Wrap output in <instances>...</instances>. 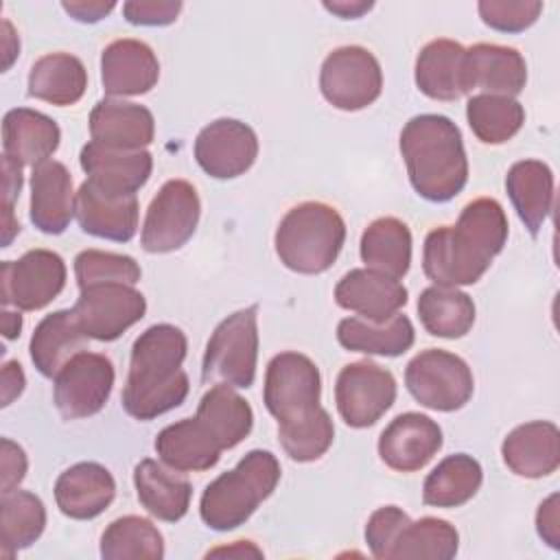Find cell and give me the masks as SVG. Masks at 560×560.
Wrapping results in <instances>:
<instances>
[{
	"label": "cell",
	"mask_w": 560,
	"mask_h": 560,
	"mask_svg": "<svg viewBox=\"0 0 560 560\" xmlns=\"http://www.w3.org/2000/svg\"><path fill=\"white\" fill-rule=\"evenodd\" d=\"M483 470L466 453L444 457L424 479L422 501L431 508H459L481 488Z\"/></svg>",
	"instance_id": "obj_37"
},
{
	"label": "cell",
	"mask_w": 560,
	"mask_h": 560,
	"mask_svg": "<svg viewBox=\"0 0 560 560\" xmlns=\"http://www.w3.org/2000/svg\"><path fill=\"white\" fill-rule=\"evenodd\" d=\"M418 317L429 335L459 339L475 324V302L457 287L433 284L418 298Z\"/></svg>",
	"instance_id": "obj_36"
},
{
	"label": "cell",
	"mask_w": 560,
	"mask_h": 560,
	"mask_svg": "<svg viewBox=\"0 0 560 560\" xmlns=\"http://www.w3.org/2000/svg\"><path fill=\"white\" fill-rule=\"evenodd\" d=\"M114 365L101 352L74 354L55 376V405L66 420L98 413L114 387Z\"/></svg>",
	"instance_id": "obj_13"
},
{
	"label": "cell",
	"mask_w": 560,
	"mask_h": 560,
	"mask_svg": "<svg viewBox=\"0 0 560 560\" xmlns=\"http://www.w3.org/2000/svg\"><path fill=\"white\" fill-rule=\"evenodd\" d=\"M280 481V464L273 453L249 451L232 470L210 481L199 501L201 521L217 532L243 525L256 508L271 497Z\"/></svg>",
	"instance_id": "obj_4"
},
{
	"label": "cell",
	"mask_w": 560,
	"mask_h": 560,
	"mask_svg": "<svg viewBox=\"0 0 560 560\" xmlns=\"http://www.w3.org/2000/svg\"><path fill=\"white\" fill-rule=\"evenodd\" d=\"M26 378L18 361H7L2 365V407H9L24 389Z\"/></svg>",
	"instance_id": "obj_50"
},
{
	"label": "cell",
	"mask_w": 560,
	"mask_h": 560,
	"mask_svg": "<svg viewBox=\"0 0 560 560\" xmlns=\"http://www.w3.org/2000/svg\"><path fill=\"white\" fill-rule=\"evenodd\" d=\"M407 521H409V516L396 505H385V508H378L376 512H372V516L368 518V525H365V542L374 558L387 560L389 547Z\"/></svg>",
	"instance_id": "obj_45"
},
{
	"label": "cell",
	"mask_w": 560,
	"mask_h": 560,
	"mask_svg": "<svg viewBox=\"0 0 560 560\" xmlns=\"http://www.w3.org/2000/svg\"><path fill=\"white\" fill-rule=\"evenodd\" d=\"M59 125L35 109L15 107L2 118L4 155L22 166H37L46 162L59 147Z\"/></svg>",
	"instance_id": "obj_26"
},
{
	"label": "cell",
	"mask_w": 560,
	"mask_h": 560,
	"mask_svg": "<svg viewBox=\"0 0 560 560\" xmlns=\"http://www.w3.org/2000/svg\"><path fill=\"white\" fill-rule=\"evenodd\" d=\"M324 9L343 18V20H350V18H361L363 13H368L372 9V2H365V0H339V2H324Z\"/></svg>",
	"instance_id": "obj_52"
},
{
	"label": "cell",
	"mask_w": 560,
	"mask_h": 560,
	"mask_svg": "<svg viewBox=\"0 0 560 560\" xmlns=\"http://www.w3.org/2000/svg\"><path fill=\"white\" fill-rule=\"evenodd\" d=\"M88 88L83 61L70 52H48L39 57L28 72V94L50 105H74Z\"/></svg>",
	"instance_id": "obj_32"
},
{
	"label": "cell",
	"mask_w": 560,
	"mask_h": 560,
	"mask_svg": "<svg viewBox=\"0 0 560 560\" xmlns=\"http://www.w3.org/2000/svg\"><path fill=\"white\" fill-rule=\"evenodd\" d=\"M217 440L221 451L241 444L254 424L249 402L230 385H212L199 400L195 416Z\"/></svg>",
	"instance_id": "obj_33"
},
{
	"label": "cell",
	"mask_w": 560,
	"mask_h": 560,
	"mask_svg": "<svg viewBox=\"0 0 560 560\" xmlns=\"http://www.w3.org/2000/svg\"><path fill=\"white\" fill-rule=\"evenodd\" d=\"M278 440L293 462H315L330 448L335 424L324 407H315L302 418L280 422Z\"/></svg>",
	"instance_id": "obj_42"
},
{
	"label": "cell",
	"mask_w": 560,
	"mask_h": 560,
	"mask_svg": "<svg viewBox=\"0 0 560 560\" xmlns=\"http://www.w3.org/2000/svg\"><path fill=\"white\" fill-rule=\"evenodd\" d=\"M319 90L332 107L359 112L381 96V63L363 46H339L322 63Z\"/></svg>",
	"instance_id": "obj_9"
},
{
	"label": "cell",
	"mask_w": 560,
	"mask_h": 560,
	"mask_svg": "<svg viewBox=\"0 0 560 560\" xmlns=\"http://www.w3.org/2000/svg\"><path fill=\"white\" fill-rule=\"evenodd\" d=\"M20 232V223L13 214V208H4V217H2V247H9L13 236Z\"/></svg>",
	"instance_id": "obj_56"
},
{
	"label": "cell",
	"mask_w": 560,
	"mask_h": 560,
	"mask_svg": "<svg viewBox=\"0 0 560 560\" xmlns=\"http://www.w3.org/2000/svg\"><path fill=\"white\" fill-rule=\"evenodd\" d=\"M155 453L173 470L199 472L219 462L221 446L197 418H184L158 433Z\"/></svg>",
	"instance_id": "obj_29"
},
{
	"label": "cell",
	"mask_w": 560,
	"mask_h": 560,
	"mask_svg": "<svg viewBox=\"0 0 560 560\" xmlns=\"http://www.w3.org/2000/svg\"><path fill=\"white\" fill-rule=\"evenodd\" d=\"M182 2L177 0H129L122 4V15L136 26H166L177 20Z\"/></svg>",
	"instance_id": "obj_46"
},
{
	"label": "cell",
	"mask_w": 560,
	"mask_h": 560,
	"mask_svg": "<svg viewBox=\"0 0 560 560\" xmlns=\"http://www.w3.org/2000/svg\"><path fill=\"white\" fill-rule=\"evenodd\" d=\"M477 11L486 26L501 33H521L529 28L540 11L542 2L538 0H481Z\"/></svg>",
	"instance_id": "obj_44"
},
{
	"label": "cell",
	"mask_w": 560,
	"mask_h": 560,
	"mask_svg": "<svg viewBox=\"0 0 560 560\" xmlns=\"http://www.w3.org/2000/svg\"><path fill=\"white\" fill-rule=\"evenodd\" d=\"M81 168L96 188L109 195H136L153 171L149 151H116L88 142L79 155Z\"/></svg>",
	"instance_id": "obj_24"
},
{
	"label": "cell",
	"mask_w": 560,
	"mask_h": 560,
	"mask_svg": "<svg viewBox=\"0 0 560 560\" xmlns=\"http://www.w3.org/2000/svg\"><path fill=\"white\" fill-rule=\"evenodd\" d=\"M186 335L173 324H153L131 346L129 374L122 387V409L136 420H153L188 396Z\"/></svg>",
	"instance_id": "obj_2"
},
{
	"label": "cell",
	"mask_w": 560,
	"mask_h": 560,
	"mask_svg": "<svg viewBox=\"0 0 560 560\" xmlns=\"http://www.w3.org/2000/svg\"><path fill=\"white\" fill-rule=\"evenodd\" d=\"M442 429L424 413L407 411L396 416L378 438V455L392 470L416 472L442 448Z\"/></svg>",
	"instance_id": "obj_16"
},
{
	"label": "cell",
	"mask_w": 560,
	"mask_h": 560,
	"mask_svg": "<svg viewBox=\"0 0 560 560\" xmlns=\"http://www.w3.org/2000/svg\"><path fill=\"white\" fill-rule=\"evenodd\" d=\"M503 464L518 477L540 479L560 466V431L553 422L518 424L501 444Z\"/></svg>",
	"instance_id": "obj_25"
},
{
	"label": "cell",
	"mask_w": 560,
	"mask_h": 560,
	"mask_svg": "<svg viewBox=\"0 0 560 560\" xmlns=\"http://www.w3.org/2000/svg\"><path fill=\"white\" fill-rule=\"evenodd\" d=\"M459 547L457 529L435 516L407 521L396 534L387 560H451Z\"/></svg>",
	"instance_id": "obj_38"
},
{
	"label": "cell",
	"mask_w": 560,
	"mask_h": 560,
	"mask_svg": "<svg viewBox=\"0 0 560 560\" xmlns=\"http://www.w3.org/2000/svg\"><path fill=\"white\" fill-rule=\"evenodd\" d=\"M407 289L400 280L374 269H350L335 287V302L368 322H387L407 304Z\"/></svg>",
	"instance_id": "obj_20"
},
{
	"label": "cell",
	"mask_w": 560,
	"mask_h": 560,
	"mask_svg": "<svg viewBox=\"0 0 560 560\" xmlns=\"http://www.w3.org/2000/svg\"><path fill=\"white\" fill-rule=\"evenodd\" d=\"M61 7L70 18L92 24V22H98L105 15H109L114 11L116 2H112V0L109 2H103V0H88V2L85 0H70V2H61Z\"/></svg>",
	"instance_id": "obj_49"
},
{
	"label": "cell",
	"mask_w": 560,
	"mask_h": 560,
	"mask_svg": "<svg viewBox=\"0 0 560 560\" xmlns=\"http://www.w3.org/2000/svg\"><path fill=\"white\" fill-rule=\"evenodd\" d=\"M208 556H262V551L256 549L249 540H236L234 547H219L212 549Z\"/></svg>",
	"instance_id": "obj_54"
},
{
	"label": "cell",
	"mask_w": 560,
	"mask_h": 560,
	"mask_svg": "<svg viewBox=\"0 0 560 560\" xmlns=\"http://www.w3.org/2000/svg\"><path fill=\"white\" fill-rule=\"evenodd\" d=\"M46 527V508L42 499L26 490L2 494L0 501V549L11 558L20 549L31 547Z\"/></svg>",
	"instance_id": "obj_39"
},
{
	"label": "cell",
	"mask_w": 560,
	"mask_h": 560,
	"mask_svg": "<svg viewBox=\"0 0 560 560\" xmlns=\"http://www.w3.org/2000/svg\"><path fill=\"white\" fill-rule=\"evenodd\" d=\"M538 536L551 547L560 549V518H558V494L547 497L536 512Z\"/></svg>",
	"instance_id": "obj_48"
},
{
	"label": "cell",
	"mask_w": 560,
	"mask_h": 560,
	"mask_svg": "<svg viewBox=\"0 0 560 560\" xmlns=\"http://www.w3.org/2000/svg\"><path fill=\"white\" fill-rule=\"evenodd\" d=\"M256 158V131L236 118L212 120L197 133L195 160L214 179H234L247 173Z\"/></svg>",
	"instance_id": "obj_15"
},
{
	"label": "cell",
	"mask_w": 560,
	"mask_h": 560,
	"mask_svg": "<svg viewBox=\"0 0 560 560\" xmlns=\"http://www.w3.org/2000/svg\"><path fill=\"white\" fill-rule=\"evenodd\" d=\"M2 168H4V208H13V201L22 190V164L11 160L9 155H2Z\"/></svg>",
	"instance_id": "obj_51"
},
{
	"label": "cell",
	"mask_w": 560,
	"mask_h": 560,
	"mask_svg": "<svg viewBox=\"0 0 560 560\" xmlns=\"http://www.w3.org/2000/svg\"><path fill=\"white\" fill-rule=\"evenodd\" d=\"M464 52L453 39L429 42L416 59V85L433 101H457L464 90Z\"/></svg>",
	"instance_id": "obj_31"
},
{
	"label": "cell",
	"mask_w": 560,
	"mask_h": 560,
	"mask_svg": "<svg viewBox=\"0 0 560 560\" xmlns=\"http://www.w3.org/2000/svg\"><path fill=\"white\" fill-rule=\"evenodd\" d=\"M359 254L368 269L400 280L411 265V232L407 223L396 217L372 221L361 234Z\"/></svg>",
	"instance_id": "obj_35"
},
{
	"label": "cell",
	"mask_w": 560,
	"mask_h": 560,
	"mask_svg": "<svg viewBox=\"0 0 560 560\" xmlns=\"http://www.w3.org/2000/svg\"><path fill=\"white\" fill-rule=\"evenodd\" d=\"M88 335L79 326L72 308H61L46 315L31 337V361L42 376L55 378L57 372L79 352L88 350Z\"/></svg>",
	"instance_id": "obj_28"
},
{
	"label": "cell",
	"mask_w": 560,
	"mask_h": 560,
	"mask_svg": "<svg viewBox=\"0 0 560 560\" xmlns=\"http://www.w3.org/2000/svg\"><path fill=\"white\" fill-rule=\"evenodd\" d=\"M466 118L483 144H503L521 131L525 109L512 96L475 94L466 103Z\"/></svg>",
	"instance_id": "obj_41"
},
{
	"label": "cell",
	"mask_w": 560,
	"mask_h": 560,
	"mask_svg": "<svg viewBox=\"0 0 560 560\" xmlns=\"http://www.w3.org/2000/svg\"><path fill=\"white\" fill-rule=\"evenodd\" d=\"M92 142L116 151H142L153 142V114L138 103L103 98L90 112Z\"/></svg>",
	"instance_id": "obj_21"
},
{
	"label": "cell",
	"mask_w": 560,
	"mask_h": 560,
	"mask_svg": "<svg viewBox=\"0 0 560 560\" xmlns=\"http://www.w3.org/2000/svg\"><path fill=\"white\" fill-rule=\"evenodd\" d=\"M79 289L94 284H136L142 276L140 265L127 254L83 249L74 258Z\"/></svg>",
	"instance_id": "obj_43"
},
{
	"label": "cell",
	"mask_w": 560,
	"mask_h": 560,
	"mask_svg": "<svg viewBox=\"0 0 560 560\" xmlns=\"http://www.w3.org/2000/svg\"><path fill=\"white\" fill-rule=\"evenodd\" d=\"M116 497L112 472L96 462H79L66 468L55 481V501L61 514L74 521H90L103 514Z\"/></svg>",
	"instance_id": "obj_22"
},
{
	"label": "cell",
	"mask_w": 560,
	"mask_h": 560,
	"mask_svg": "<svg viewBox=\"0 0 560 560\" xmlns=\"http://www.w3.org/2000/svg\"><path fill=\"white\" fill-rule=\"evenodd\" d=\"M160 61L153 48L140 39L122 37L105 46L101 55V83L109 96H140L155 88Z\"/></svg>",
	"instance_id": "obj_17"
},
{
	"label": "cell",
	"mask_w": 560,
	"mask_h": 560,
	"mask_svg": "<svg viewBox=\"0 0 560 560\" xmlns=\"http://www.w3.org/2000/svg\"><path fill=\"white\" fill-rule=\"evenodd\" d=\"M508 241V217L497 199L479 197L464 206L455 225L427 234L422 269L433 284H475Z\"/></svg>",
	"instance_id": "obj_1"
},
{
	"label": "cell",
	"mask_w": 560,
	"mask_h": 560,
	"mask_svg": "<svg viewBox=\"0 0 560 560\" xmlns=\"http://www.w3.org/2000/svg\"><path fill=\"white\" fill-rule=\"evenodd\" d=\"M405 385L422 407L433 411H457L475 392L468 363L440 348L422 350L407 363Z\"/></svg>",
	"instance_id": "obj_7"
},
{
	"label": "cell",
	"mask_w": 560,
	"mask_h": 560,
	"mask_svg": "<svg viewBox=\"0 0 560 560\" xmlns=\"http://www.w3.org/2000/svg\"><path fill=\"white\" fill-rule=\"evenodd\" d=\"M2 55H4L2 70H9L13 59L20 55V39L9 20H2Z\"/></svg>",
	"instance_id": "obj_53"
},
{
	"label": "cell",
	"mask_w": 560,
	"mask_h": 560,
	"mask_svg": "<svg viewBox=\"0 0 560 560\" xmlns=\"http://www.w3.org/2000/svg\"><path fill=\"white\" fill-rule=\"evenodd\" d=\"M201 201L195 186L186 179H168L151 199L140 245L149 254H168L184 247L199 223Z\"/></svg>",
	"instance_id": "obj_8"
},
{
	"label": "cell",
	"mask_w": 560,
	"mask_h": 560,
	"mask_svg": "<svg viewBox=\"0 0 560 560\" xmlns=\"http://www.w3.org/2000/svg\"><path fill=\"white\" fill-rule=\"evenodd\" d=\"M527 83V63L512 46L475 44L464 52V90L483 94L516 96Z\"/></svg>",
	"instance_id": "obj_18"
},
{
	"label": "cell",
	"mask_w": 560,
	"mask_h": 560,
	"mask_svg": "<svg viewBox=\"0 0 560 560\" xmlns=\"http://www.w3.org/2000/svg\"><path fill=\"white\" fill-rule=\"evenodd\" d=\"M400 153L413 190L427 201H448L468 182L462 131L442 114L413 116L400 131Z\"/></svg>",
	"instance_id": "obj_3"
},
{
	"label": "cell",
	"mask_w": 560,
	"mask_h": 560,
	"mask_svg": "<svg viewBox=\"0 0 560 560\" xmlns=\"http://www.w3.org/2000/svg\"><path fill=\"white\" fill-rule=\"evenodd\" d=\"M66 276V262L57 252L28 249L18 260L2 262V304L18 311H39L63 291Z\"/></svg>",
	"instance_id": "obj_11"
},
{
	"label": "cell",
	"mask_w": 560,
	"mask_h": 560,
	"mask_svg": "<svg viewBox=\"0 0 560 560\" xmlns=\"http://www.w3.org/2000/svg\"><path fill=\"white\" fill-rule=\"evenodd\" d=\"M90 339L114 341L147 313V300L133 284H94L81 289L72 306Z\"/></svg>",
	"instance_id": "obj_14"
},
{
	"label": "cell",
	"mask_w": 560,
	"mask_h": 560,
	"mask_svg": "<svg viewBox=\"0 0 560 560\" xmlns=\"http://www.w3.org/2000/svg\"><path fill=\"white\" fill-rule=\"evenodd\" d=\"M508 197L532 236L540 232L553 208V173L540 160H521L505 175Z\"/></svg>",
	"instance_id": "obj_30"
},
{
	"label": "cell",
	"mask_w": 560,
	"mask_h": 560,
	"mask_svg": "<svg viewBox=\"0 0 560 560\" xmlns=\"http://www.w3.org/2000/svg\"><path fill=\"white\" fill-rule=\"evenodd\" d=\"M319 396L322 376L306 354L280 352L269 361L262 400L278 424L302 418L319 407Z\"/></svg>",
	"instance_id": "obj_10"
},
{
	"label": "cell",
	"mask_w": 560,
	"mask_h": 560,
	"mask_svg": "<svg viewBox=\"0 0 560 560\" xmlns=\"http://www.w3.org/2000/svg\"><path fill=\"white\" fill-rule=\"evenodd\" d=\"M133 486L140 505L160 521L175 523L184 518L190 508V481L162 462L142 459L133 468Z\"/></svg>",
	"instance_id": "obj_27"
},
{
	"label": "cell",
	"mask_w": 560,
	"mask_h": 560,
	"mask_svg": "<svg viewBox=\"0 0 560 560\" xmlns=\"http://www.w3.org/2000/svg\"><path fill=\"white\" fill-rule=\"evenodd\" d=\"M346 241V221L322 201L293 206L278 223L273 245L280 262L295 273H324Z\"/></svg>",
	"instance_id": "obj_5"
},
{
	"label": "cell",
	"mask_w": 560,
	"mask_h": 560,
	"mask_svg": "<svg viewBox=\"0 0 560 560\" xmlns=\"http://www.w3.org/2000/svg\"><path fill=\"white\" fill-rule=\"evenodd\" d=\"M0 448H2V481H0V488H2V494L7 492H13L24 475H26V468H28V459H26V453L20 444L11 442L9 438H2L0 442Z\"/></svg>",
	"instance_id": "obj_47"
},
{
	"label": "cell",
	"mask_w": 560,
	"mask_h": 560,
	"mask_svg": "<svg viewBox=\"0 0 560 560\" xmlns=\"http://www.w3.org/2000/svg\"><path fill=\"white\" fill-rule=\"evenodd\" d=\"M22 330V315L15 311H2V335L4 339H18Z\"/></svg>",
	"instance_id": "obj_55"
},
{
	"label": "cell",
	"mask_w": 560,
	"mask_h": 560,
	"mask_svg": "<svg viewBox=\"0 0 560 560\" xmlns=\"http://www.w3.org/2000/svg\"><path fill=\"white\" fill-rule=\"evenodd\" d=\"M396 400V378L372 361H354L341 368L335 383V402L341 420L352 429H365Z\"/></svg>",
	"instance_id": "obj_12"
},
{
	"label": "cell",
	"mask_w": 560,
	"mask_h": 560,
	"mask_svg": "<svg viewBox=\"0 0 560 560\" xmlns=\"http://www.w3.org/2000/svg\"><path fill=\"white\" fill-rule=\"evenodd\" d=\"M77 192L66 164L46 160L31 173V221L44 234H61L74 217Z\"/></svg>",
	"instance_id": "obj_23"
},
{
	"label": "cell",
	"mask_w": 560,
	"mask_h": 560,
	"mask_svg": "<svg viewBox=\"0 0 560 560\" xmlns=\"http://www.w3.org/2000/svg\"><path fill=\"white\" fill-rule=\"evenodd\" d=\"M413 324L402 313L381 324L363 317H346L337 326V341L350 352L398 357L413 346Z\"/></svg>",
	"instance_id": "obj_34"
},
{
	"label": "cell",
	"mask_w": 560,
	"mask_h": 560,
	"mask_svg": "<svg viewBox=\"0 0 560 560\" xmlns=\"http://www.w3.org/2000/svg\"><path fill=\"white\" fill-rule=\"evenodd\" d=\"M258 308L247 306L228 315L210 335L201 381L212 385H230L238 389L252 387L258 363Z\"/></svg>",
	"instance_id": "obj_6"
},
{
	"label": "cell",
	"mask_w": 560,
	"mask_h": 560,
	"mask_svg": "<svg viewBox=\"0 0 560 560\" xmlns=\"http://www.w3.org/2000/svg\"><path fill=\"white\" fill-rule=\"evenodd\" d=\"M138 212L136 195H109L88 179L77 190V223L85 234L96 238L116 243L131 241L138 230Z\"/></svg>",
	"instance_id": "obj_19"
},
{
	"label": "cell",
	"mask_w": 560,
	"mask_h": 560,
	"mask_svg": "<svg viewBox=\"0 0 560 560\" xmlns=\"http://www.w3.org/2000/svg\"><path fill=\"white\" fill-rule=\"evenodd\" d=\"M101 556L105 560H160L164 558V538L149 518L120 516L105 527Z\"/></svg>",
	"instance_id": "obj_40"
}]
</instances>
